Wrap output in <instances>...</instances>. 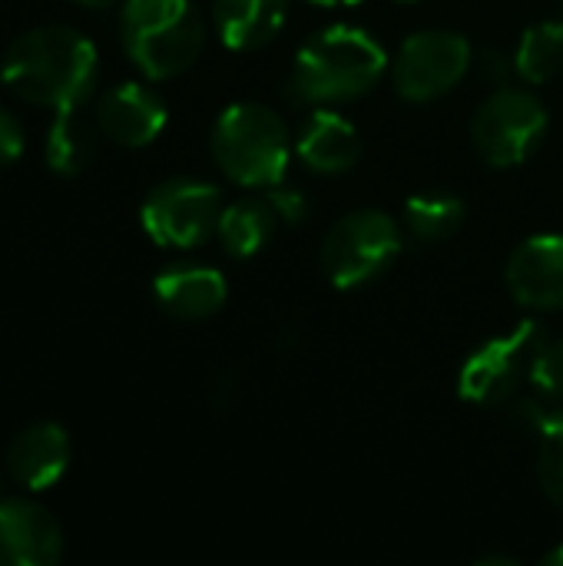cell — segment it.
<instances>
[{"label": "cell", "mask_w": 563, "mask_h": 566, "mask_svg": "<svg viewBox=\"0 0 563 566\" xmlns=\"http://www.w3.org/2000/svg\"><path fill=\"white\" fill-rule=\"evenodd\" d=\"M289 0H212V20L229 50L249 53L279 36Z\"/></svg>", "instance_id": "16"}, {"label": "cell", "mask_w": 563, "mask_h": 566, "mask_svg": "<svg viewBox=\"0 0 563 566\" xmlns=\"http://www.w3.org/2000/svg\"><path fill=\"white\" fill-rule=\"evenodd\" d=\"M0 80L10 93L33 106H46L53 113L80 109L96 90L100 56L80 30L46 23L20 33L7 46Z\"/></svg>", "instance_id": "1"}, {"label": "cell", "mask_w": 563, "mask_h": 566, "mask_svg": "<svg viewBox=\"0 0 563 566\" xmlns=\"http://www.w3.org/2000/svg\"><path fill=\"white\" fill-rule=\"evenodd\" d=\"M392 70L385 46L362 27L335 23L312 33L292 60V96L312 106L348 103Z\"/></svg>", "instance_id": "2"}, {"label": "cell", "mask_w": 563, "mask_h": 566, "mask_svg": "<svg viewBox=\"0 0 563 566\" xmlns=\"http://www.w3.org/2000/svg\"><path fill=\"white\" fill-rule=\"evenodd\" d=\"M20 153H23V126L10 109L0 106V169L17 163Z\"/></svg>", "instance_id": "24"}, {"label": "cell", "mask_w": 563, "mask_h": 566, "mask_svg": "<svg viewBox=\"0 0 563 566\" xmlns=\"http://www.w3.org/2000/svg\"><path fill=\"white\" fill-rule=\"evenodd\" d=\"M465 202L455 192L445 189H431V192H418L405 202V232L415 242H445L451 239L461 226H465Z\"/></svg>", "instance_id": "19"}, {"label": "cell", "mask_w": 563, "mask_h": 566, "mask_svg": "<svg viewBox=\"0 0 563 566\" xmlns=\"http://www.w3.org/2000/svg\"><path fill=\"white\" fill-rule=\"evenodd\" d=\"M212 159L226 179L246 189H269L285 179L292 136L265 103H232L212 126Z\"/></svg>", "instance_id": "4"}, {"label": "cell", "mask_w": 563, "mask_h": 566, "mask_svg": "<svg viewBox=\"0 0 563 566\" xmlns=\"http://www.w3.org/2000/svg\"><path fill=\"white\" fill-rule=\"evenodd\" d=\"M43 156H46V166L56 176H80L93 163V156H96L93 126L76 109L56 113L50 129H46Z\"/></svg>", "instance_id": "18"}, {"label": "cell", "mask_w": 563, "mask_h": 566, "mask_svg": "<svg viewBox=\"0 0 563 566\" xmlns=\"http://www.w3.org/2000/svg\"><path fill=\"white\" fill-rule=\"evenodd\" d=\"M156 305L179 322H202L222 312L229 298V285L219 269L199 262H179L156 275L153 282Z\"/></svg>", "instance_id": "13"}, {"label": "cell", "mask_w": 563, "mask_h": 566, "mask_svg": "<svg viewBox=\"0 0 563 566\" xmlns=\"http://www.w3.org/2000/svg\"><path fill=\"white\" fill-rule=\"evenodd\" d=\"M561 7H563V0H561Z\"/></svg>", "instance_id": "31"}, {"label": "cell", "mask_w": 563, "mask_h": 566, "mask_svg": "<svg viewBox=\"0 0 563 566\" xmlns=\"http://www.w3.org/2000/svg\"><path fill=\"white\" fill-rule=\"evenodd\" d=\"M309 3H319V7H352V3H362V0H309Z\"/></svg>", "instance_id": "27"}, {"label": "cell", "mask_w": 563, "mask_h": 566, "mask_svg": "<svg viewBox=\"0 0 563 566\" xmlns=\"http://www.w3.org/2000/svg\"><path fill=\"white\" fill-rule=\"evenodd\" d=\"M70 3H76V7H93V10H96V7H110L113 0H70Z\"/></svg>", "instance_id": "28"}, {"label": "cell", "mask_w": 563, "mask_h": 566, "mask_svg": "<svg viewBox=\"0 0 563 566\" xmlns=\"http://www.w3.org/2000/svg\"><path fill=\"white\" fill-rule=\"evenodd\" d=\"M551 126L548 106L514 86H498L475 113L471 139L478 156L494 169H511L528 163L544 143Z\"/></svg>", "instance_id": "6"}, {"label": "cell", "mask_w": 563, "mask_h": 566, "mask_svg": "<svg viewBox=\"0 0 563 566\" xmlns=\"http://www.w3.org/2000/svg\"><path fill=\"white\" fill-rule=\"evenodd\" d=\"M514 70L524 83L541 86L563 73V23L561 20H541L524 30L518 50H514Z\"/></svg>", "instance_id": "20"}, {"label": "cell", "mask_w": 563, "mask_h": 566, "mask_svg": "<svg viewBox=\"0 0 563 566\" xmlns=\"http://www.w3.org/2000/svg\"><path fill=\"white\" fill-rule=\"evenodd\" d=\"M295 153L312 172L338 176V172L355 169V163L362 159V136H358L355 123H348L342 113L319 106L302 123Z\"/></svg>", "instance_id": "15"}, {"label": "cell", "mask_w": 563, "mask_h": 566, "mask_svg": "<svg viewBox=\"0 0 563 566\" xmlns=\"http://www.w3.org/2000/svg\"><path fill=\"white\" fill-rule=\"evenodd\" d=\"M544 342H548L544 325L531 318L504 335L488 338L465 358L458 371V395L478 408L504 405L521 388V381H528L534 355L541 352Z\"/></svg>", "instance_id": "8"}, {"label": "cell", "mask_w": 563, "mask_h": 566, "mask_svg": "<svg viewBox=\"0 0 563 566\" xmlns=\"http://www.w3.org/2000/svg\"><path fill=\"white\" fill-rule=\"evenodd\" d=\"M402 229L388 212L355 209L342 216L322 242V269L335 289H362L385 275L402 255Z\"/></svg>", "instance_id": "5"}, {"label": "cell", "mask_w": 563, "mask_h": 566, "mask_svg": "<svg viewBox=\"0 0 563 566\" xmlns=\"http://www.w3.org/2000/svg\"><path fill=\"white\" fill-rule=\"evenodd\" d=\"M544 564H548V566H563V544H561V547H554V551H551V554L544 557Z\"/></svg>", "instance_id": "26"}, {"label": "cell", "mask_w": 563, "mask_h": 566, "mask_svg": "<svg viewBox=\"0 0 563 566\" xmlns=\"http://www.w3.org/2000/svg\"><path fill=\"white\" fill-rule=\"evenodd\" d=\"M70 434L56 421H37L23 428L7 448V471L27 491L53 488L70 468Z\"/></svg>", "instance_id": "14"}, {"label": "cell", "mask_w": 563, "mask_h": 566, "mask_svg": "<svg viewBox=\"0 0 563 566\" xmlns=\"http://www.w3.org/2000/svg\"><path fill=\"white\" fill-rule=\"evenodd\" d=\"M531 431L538 434V478L544 494L563 507V408L531 415Z\"/></svg>", "instance_id": "21"}, {"label": "cell", "mask_w": 563, "mask_h": 566, "mask_svg": "<svg viewBox=\"0 0 563 566\" xmlns=\"http://www.w3.org/2000/svg\"><path fill=\"white\" fill-rule=\"evenodd\" d=\"M63 557L56 517L27 497L0 501V566H53Z\"/></svg>", "instance_id": "10"}, {"label": "cell", "mask_w": 563, "mask_h": 566, "mask_svg": "<svg viewBox=\"0 0 563 566\" xmlns=\"http://www.w3.org/2000/svg\"><path fill=\"white\" fill-rule=\"evenodd\" d=\"M119 36L146 80H173L199 60L206 23L192 0H126Z\"/></svg>", "instance_id": "3"}, {"label": "cell", "mask_w": 563, "mask_h": 566, "mask_svg": "<svg viewBox=\"0 0 563 566\" xmlns=\"http://www.w3.org/2000/svg\"><path fill=\"white\" fill-rule=\"evenodd\" d=\"M475 70H478V76L481 80H488V83H494V86H504V80L511 76V70H514V60H508L504 53H498V50H481V53H475V63H471Z\"/></svg>", "instance_id": "25"}, {"label": "cell", "mask_w": 563, "mask_h": 566, "mask_svg": "<svg viewBox=\"0 0 563 566\" xmlns=\"http://www.w3.org/2000/svg\"><path fill=\"white\" fill-rule=\"evenodd\" d=\"M96 126L106 139L139 149L166 126V103L143 83H116L96 103Z\"/></svg>", "instance_id": "12"}, {"label": "cell", "mask_w": 563, "mask_h": 566, "mask_svg": "<svg viewBox=\"0 0 563 566\" xmlns=\"http://www.w3.org/2000/svg\"><path fill=\"white\" fill-rule=\"evenodd\" d=\"M222 192L206 179L176 176L153 186L143 199V232L163 249H196L219 229Z\"/></svg>", "instance_id": "7"}, {"label": "cell", "mask_w": 563, "mask_h": 566, "mask_svg": "<svg viewBox=\"0 0 563 566\" xmlns=\"http://www.w3.org/2000/svg\"><path fill=\"white\" fill-rule=\"evenodd\" d=\"M511 295L534 312L563 308V235H531L524 239L504 269Z\"/></svg>", "instance_id": "11"}, {"label": "cell", "mask_w": 563, "mask_h": 566, "mask_svg": "<svg viewBox=\"0 0 563 566\" xmlns=\"http://www.w3.org/2000/svg\"><path fill=\"white\" fill-rule=\"evenodd\" d=\"M262 196H265V202L272 206V212H275L279 226L295 229V226H302V222L309 219V212H312L309 196H305L302 189H289V186H282V182L269 186Z\"/></svg>", "instance_id": "23"}, {"label": "cell", "mask_w": 563, "mask_h": 566, "mask_svg": "<svg viewBox=\"0 0 563 566\" xmlns=\"http://www.w3.org/2000/svg\"><path fill=\"white\" fill-rule=\"evenodd\" d=\"M0 491H3V484H0Z\"/></svg>", "instance_id": "30"}, {"label": "cell", "mask_w": 563, "mask_h": 566, "mask_svg": "<svg viewBox=\"0 0 563 566\" xmlns=\"http://www.w3.org/2000/svg\"><path fill=\"white\" fill-rule=\"evenodd\" d=\"M402 3H415V0H402Z\"/></svg>", "instance_id": "29"}, {"label": "cell", "mask_w": 563, "mask_h": 566, "mask_svg": "<svg viewBox=\"0 0 563 566\" xmlns=\"http://www.w3.org/2000/svg\"><path fill=\"white\" fill-rule=\"evenodd\" d=\"M528 381L544 398H563V338L561 342H544L541 345V352L534 355Z\"/></svg>", "instance_id": "22"}, {"label": "cell", "mask_w": 563, "mask_h": 566, "mask_svg": "<svg viewBox=\"0 0 563 566\" xmlns=\"http://www.w3.org/2000/svg\"><path fill=\"white\" fill-rule=\"evenodd\" d=\"M275 229H279V219H275L272 206L262 196V199H239V202L226 206L222 216H219L216 235H219V242H222V249L229 255L252 259L272 242Z\"/></svg>", "instance_id": "17"}, {"label": "cell", "mask_w": 563, "mask_h": 566, "mask_svg": "<svg viewBox=\"0 0 563 566\" xmlns=\"http://www.w3.org/2000/svg\"><path fill=\"white\" fill-rule=\"evenodd\" d=\"M471 63L475 50L468 36L455 30H421L398 46L392 60V80L398 96L411 103H428L461 83Z\"/></svg>", "instance_id": "9"}]
</instances>
